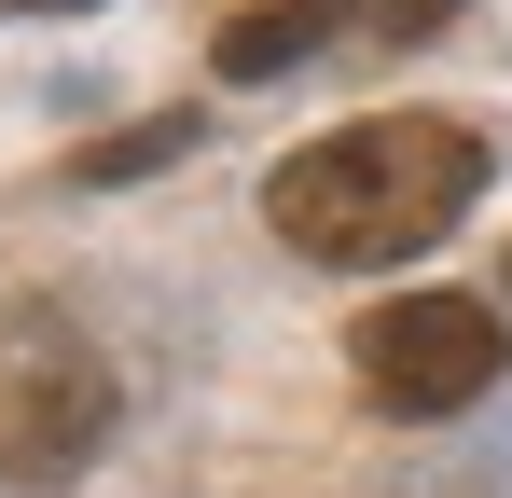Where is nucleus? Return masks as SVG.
<instances>
[{
	"instance_id": "1",
	"label": "nucleus",
	"mask_w": 512,
	"mask_h": 498,
	"mask_svg": "<svg viewBox=\"0 0 512 498\" xmlns=\"http://www.w3.org/2000/svg\"><path fill=\"white\" fill-rule=\"evenodd\" d=\"M471 194H485V125H457V111H360V125L305 139L263 180V222H277V249H305L333 277H374V263L443 249L471 222Z\"/></svg>"
},
{
	"instance_id": "8",
	"label": "nucleus",
	"mask_w": 512,
	"mask_h": 498,
	"mask_svg": "<svg viewBox=\"0 0 512 498\" xmlns=\"http://www.w3.org/2000/svg\"><path fill=\"white\" fill-rule=\"evenodd\" d=\"M499 277H512V263H499Z\"/></svg>"
},
{
	"instance_id": "5",
	"label": "nucleus",
	"mask_w": 512,
	"mask_h": 498,
	"mask_svg": "<svg viewBox=\"0 0 512 498\" xmlns=\"http://www.w3.org/2000/svg\"><path fill=\"white\" fill-rule=\"evenodd\" d=\"M167 153H194V111H167V125H125V139H97L70 180H153Z\"/></svg>"
},
{
	"instance_id": "6",
	"label": "nucleus",
	"mask_w": 512,
	"mask_h": 498,
	"mask_svg": "<svg viewBox=\"0 0 512 498\" xmlns=\"http://www.w3.org/2000/svg\"><path fill=\"white\" fill-rule=\"evenodd\" d=\"M388 28H443V14H471V0H374Z\"/></svg>"
},
{
	"instance_id": "3",
	"label": "nucleus",
	"mask_w": 512,
	"mask_h": 498,
	"mask_svg": "<svg viewBox=\"0 0 512 498\" xmlns=\"http://www.w3.org/2000/svg\"><path fill=\"white\" fill-rule=\"evenodd\" d=\"M346 360H360L374 415H471L512 374V319L471 305V291H402V305H374L346 332Z\"/></svg>"
},
{
	"instance_id": "4",
	"label": "nucleus",
	"mask_w": 512,
	"mask_h": 498,
	"mask_svg": "<svg viewBox=\"0 0 512 498\" xmlns=\"http://www.w3.org/2000/svg\"><path fill=\"white\" fill-rule=\"evenodd\" d=\"M333 28H346V0H277V14H236V28H222V83H277V70H305Z\"/></svg>"
},
{
	"instance_id": "2",
	"label": "nucleus",
	"mask_w": 512,
	"mask_h": 498,
	"mask_svg": "<svg viewBox=\"0 0 512 498\" xmlns=\"http://www.w3.org/2000/svg\"><path fill=\"white\" fill-rule=\"evenodd\" d=\"M111 415H125V388H111V360H97L84 319H56V305H14L0 319V485L14 498L97 471Z\"/></svg>"
},
{
	"instance_id": "7",
	"label": "nucleus",
	"mask_w": 512,
	"mask_h": 498,
	"mask_svg": "<svg viewBox=\"0 0 512 498\" xmlns=\"http://www.w3.org/2000/svg\"><path fill=\"white\" fill-rule=\"evenodd\" d=\"M0 14H84V0H0Z\"/></svg>"
}]
</instances>
